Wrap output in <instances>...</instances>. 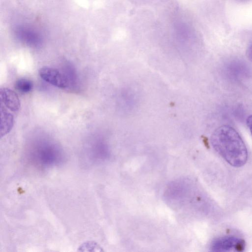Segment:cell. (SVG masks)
<instances>
[{"mask_svg": "<svg viewBox=\"0 0 252 252\" xmlns=\"http://www.w3.org/2000/svg\"><path fill=\"white\" fill-rule=\"evenodd\" d=\"M211 142L215 150L231 166H243L248 159L245 144L237 131L228 125H222L212 133Z\"/></svg>", "mask_w": 252, "mask_h": 252, "instance_id": "6da1fadb", "label": "cell"}, {"mask_svg": "<svg viewBox=\"0 0 252 252\" xmlns=\"http://www.w3.org/2000/svg\"><path fill=\"white\" fill-rule=\"evenodd\" d=\"M247 126L252 135V115H250L246 120Z\"/></svg>", "mask_w": 252, "mask_h": 252, "instance_id": "9c48e42d", "label": "cell"}, {"mask_svg": "<svg viewBox=\"0 0 252 252\" xmlns=\"http://www.w3.org/2000/svg\"><path fill=\"white\" fill-rule=\"evenodd\" d=\"M246 54L248 58L252 62V40L250 42L247 49Z\"/></svg>", "mask_w": 252, "mask_h": 252, "instance_id": "ba28073f", "label": "cell"}, {"mask_svg": "<svg viewBox=\"0 0 252 252\" xmlns=\"http://www.w3.org/2000/svg\"><path fill=\"white\" fill-rule=\"evenodd\" d=\"M1 111L15 115L20 108V101L17 94L9 88L0 89Z\"/></svg>", "mask_w": 252, "mask_h": 252, "instance_id": "277c9868", "label": "cell"}, {"mask_svg": "<svg viewBox=\"0 0 252 252\" xmlns=\"http://www.w3.org/2000/svg\"><path fill=\"white\" fill-rule=\"evenodd\" d=\"M14 87L22 93H28L32 90L33 84L30 80L20 78L15 82Z\"/></svg>", "mask_w": 252, "mask_h": 252, "instance_id": "5b68a950", "label": "cell"}, {"mask_svg": "<svg viewBox=\"0 0 252 252\" xmlns=\"http://www.w3.org/2000/svg\"><path fill=\"white\" fill-rule=\"evenodd\" d=\"M79 252H101V248L95 242L89 241L82 244L78 249Z\"/></svg>", "mask_w": 252, "mask_h": 252, "instance_id": "52a82bcc", "label": "cell"}, {"mask_svg": "<svg viewBox=\"0 0 252 252\" xmlns=\"http://www.w3.org/2000/svg\"><path fill=\"white\" fill-rule=\"evenodd\" d=\"M18 35L22 39L30 42H36L38 40V38L36 34L27 29H20L18 30Z\"/></svg>", "mask_w": 252, "mask_h": 252, "instance_id": "8992f818", "label": "cell"}, {"mask_svg": "<svg viewBox=\"0 0 252 252\" xmlns=\"http://www.w3.org/2000/svg\"></svg>", "mask_w": 252, "mask_h": 252, "instance_id": "30bf717a", "label": "cell"}, {"mask_svg": "<svg viewBox=\"0 0 252 252\" xmlns=\"http://www.w3.org/2000/svg\"><path fill=\"white\" fill-rule=\"evenodd\" d=\"M39 75L45 81L59 88L65 89L69 85V80L66 75L53 67H41L39 70Z\"/></svg>", "mask_w": 252, "mask_h": 252, "instance_id": "3957f363", "label": "cell"}, {"mask_svg": "<svg viewBox=\"0 0 252 252\" xmlns=\"http://www.w3.org/2000/svg\"><path fill=\"white\" fill-rule=\"evenodd\" d=\"M245 241L239 237L228 236L214 240L211 249L214 252H241L244 250Z\"/></svg>", "mask_w": 252, "mask_h": 252, "instance_id": "7a4b0ae2", "label": "cell"}]
</instances>
